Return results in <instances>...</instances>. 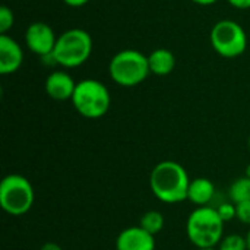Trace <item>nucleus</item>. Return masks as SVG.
I'll return each mask as SVG.
<instances>
[{
    "label": "nucleus",
    "mask_w": 250,
    "mask_h": 250,
    "mask_svg": "<svg viewBox=\"0 0 250 250\" xmlns=\"http://www.w3.org/2000/svg\"><path fill=\"white\" fill-rule=\"evenodd\" d=\"M45 92L50 98L56 101H67L72 100L76 82L73 78L64 70H54L45 79Z\"/></svg>",
    "instance_id": "obj_11"
},
{
    "label": "nucleus",
    "mask_w": 250,
    "mask_h": 250,
    "mask_svg": "<svg viewBox=\"0 0 250 250\" xmlns=\"http://www.w3.org/2000/svg\"><path fill=\"white\" fill-rule=\"evenodd\" d=\"M229 196H230V201L233 204H242V202H246L250 201V179L243 176V177H239L237 180H234L229 189Z\"/></svg>",
    "instance_id": "obj_14"
},
{
    "label": "nucleus",
    "mask_w": 250,
    "mask_h": 250,
    "mask_svg": "<svg viewBox=\"0 0 250 250\" xmlns=\"http://www.w3.org/2000/svg\"><path fill=\"white\" fill-rule=\"evenodd\" d=\"M249 149H250V136H249Z\"/></svg>",
    "instance_id": "obj_27"
},
{
    "label": "nucleus",
    "mask_w": 250,
    "mask_h": 250,
    "mask_svg": "<svg viewBox=\"0 0 250 250\" xmlns=\"http://www.w3.org/2000/svg\"><path fill=\"white\" fill-rule=\"evenodd\" d=\"M190 1H193V3H196V4H201V6H209V4L217 3L218 0H190Z\"/></svg>",
    "instance_id": "obj_23"
},
{
    "label": "nucleus",
    "mask_w": 250,
    "mask_h": 250,
    "mask_svg": "<svg viewBox=\"0 0 250 250\" xmlns=\"http://www.w3.org/2000/svg\"><path fill=\"white\" fill-rule=\"evenodd\" d=\"M245 176H246V177H249V179H250V164L248 166V167H246V173H245Z\"/></svg>",
    "instance_id": "obj_25"
},
{
    "label": "nucleus",
    "mask_w": 250,
    "mask_h": 250,
    "mask_svg": "<svg viewBox=\"0 0 250 250\" xmlns=\"http://www.w3.org/2000/svg\"><path fill=\"white\" fill-rule=\"evenodd\" d=\"M72 104L85 119H100L107 114L111 97L108 88L97 79H83L76 83Z\"/></svg>",
    "instance_id": "obj_5"
},
{
    "label": "nucleus",
    "mask_w": 250,
    "mask_h": 250,
    "mask_svg": "<svg viewBox=\"0 0 250 250\" xmlns=\"http://www.w3.org/2000/svg\"><path fill=\"white\" fill-rule=\"evenodd\" d=\"M149 70L157 76H167L176 67V57L167 48H157L148 56Z\"/></svg>",
    "instance_id": "obj_13"
},
{
    "label": "nucleus",
    "mask_w": 250,
    "mask_h": 250,
    "mask_svg": "<svg viewBox=\"0 0 250 250\" xmlns=\"http://www.w3.org/2000/svg\"><path fill=\"white\" fill-rule=\"evenodd\" d=\"M217 211H218V214H220V217H221V220H223L224 223H227V221H231V220L237 218L236 204H233V202L221 204V205L217 208Z\"/></svg>",
    "instance_id": "obj_18"
},
{
    "label": "nucleus",
    "mask_w": 250,
    "mask_h": 250,
    "mask_svg": "<svg viewBox=\"0 0 250 250\" xmlns=\"http://www.w3.org/2000/svg\"><path fill=\"white\" fill-rule=\"evenodd\" d=\"M40 250H63V249H62L59 245H56V243H44Z\"/></svg>",
    "instance_id": "obj_22"
},
{
    "label": "nucleus",
    "mask_w": 250,
    "mask_h": 250,
    "mask_svg": "<svg viewBox=\"0 0 250 250\" xmlns=\"http://www.w3.org/2000/svg\"><path fill=\"white\" fill-rule=\"evenodd\" d=\"M116 250H155V239L141 226L127 227L117 236Z\"/></svg>",
    "instance_id": "obj_9"
},
{
    "label": "nucleus",
    "mask_w": 250,
    "mask_h": 250,
    "mask_svg": "<svg viewBox=\"0 0 250 250\" xmlns=\"http://www.w3.org/2000/svg\"><path fill=\"white\" fill-rule=\"evenodd\" d=\"M67 6H70V7H82V6H85L89 0H63Z\"/></svg>",
    "instance_id": "obj_21"
},
{
    "label": "nucleus",
    "mask_w": 250,
    "mask_h": 250,
    "mask_svg": "<svg viewBox=\"0 0 250 250\" xmlns=\"http://www.w3.org/2000/svg\"><path fill=\"white\" fill-rule=\"evenodd\" d=\"M215 195V186L214 183L207 177H198L190 180L189 190H188V199L195 207H208V204L212 201Z\"/></svg>",
    "instance_id": "obj_12"
},
{
    "label": "nucleus",
    "mask_w": 250,
    "mask_h": 250,
    "mask_svg": "<svg viewBox=\"0 0 250 250\" xmlns=\"http://www.w3.org/2000/svg\"><path fill=\"white\" fill-rule=\"evenodd\" d=\"M186 233L196 249H214L224 237V221L217 208L196 207L188 217Z\"/></svg>",
    "instance_id": "obj_2"
},
{
    "label": "nucleus",
    "mask_w": 250,
    "mask_h": 250,
    "mask_svg": "<svg viewBox=\"0 0 250 250\" xmlns=\"http://www.w3.org/2000/svg\"><path fill=\"white\" fill-rule=\"evenodd\" d=\"M190 179L186 168L171 160L158 163L149 176V188L154 196L164 204H180L188 199Z\"/></svg>",
    "instance_id": "obj_1"
},
{
    "label": "nucleus",
    "mask_w": 250,
    "mask_h": 250,
    "mask_svg": "<svg viewBox=\"0 0 250 250\" xmlns=\"http://www.w3.org/2000/svg\"><path fill=\"white\" fill-rule=\"evenodd\" d=\"M35 201V192L31 182L21 174H7L0 182V207L12 215L21 217L29 212Z\"/></svg>",
    "instance_id": "obj_6"
},
{
    "label": "nucleus",
    "mask_w": 250,
    "mask_h": 250,
    "mask_svg": "<svg viewBox=\"0 0 250 250\" xmlns=\"http://www.w3.org/2000/svg\"><path fill=\"white\" fill-rule=\"evenodd\" d=\"M23 63V50L16 40L7 34L0 35V73L12 75Z\"/></svg>",
    "instance_id": "obj_10"
},
{
    "label": "nucleus",
    "mask_w": 250,
    "mask_h": 250,
    "mask_svg": "<svg viewBox=\"0 0 250 250\" xmlns=\"http://www.w3.org/2000/svg\"><path fill=\"white\" fill-rule=\"evenodd\" d=\"M217 250H248L246 239L245 236H240V234L224 236Z\"/></svg>",
    "instance_id": "obj_16"
},
{
    "label": "nucleus",
    "mask_w": 250,
    "mask_h": 250,
    "mask_svg": "<svg viewBox=\"0 0 250 250\" xmlns=\"http://www.w3.org/2000/svg\"><path fill=\"white\" fill-rule=\"evenodd\" d=\"M212 48L226 59H236L246 51L248 35L242 25L231 19L218 21L209 34Z\"/></svg>",
    "instance_id": "obj_7"
},
{
    "label": "nucleus",
    "mask_w": 250,
    "mask_h": 250,
    "mask_svg": "<svg viewBox=\"0 0 250 250\" xmlns=\"http://www.w3.org/2000/svg\"><path fill=\"white\" fill-rule=\"evenodd\" d=\"M57 37L50 25L45 22H32L25 32L26 47L37 56L45 57L53 54Z\"/></svg>",
    "instance_id": "obj_8"
},
{
    "label": "nucleus",
    "mask_w": 250,
    "mask_h": 250,
    "mask_svg": "<svg viewBox=\"0 0 250 250\" xmlns=\"http://www.w3.org/2000/svg\"><path fill=\"white\" fill-rule=\"evenodd\" d=\"M108 73L111 81L120 86H136L142 83L151 73L148 56L138 50H122L111 57Z\"/></svg>",
    "instance_id": "obj_4"
},
{
    "label": "nucleus",
    "mask_w": 250,
    "mask_h": 250,
    "mask_svg": "<svg viewBox=\"0 0 250 250\" xmlns=\"http://www.w3.org/2000/svg\"><path fill=\"white\" fill-rule=\"evenodd\" d=\"M15 23V16L13 12L7 6L0 7V34H7V31L13 26Z\"/></svg>",
    "instance_id": "obj_17"
},
{
    "label": "nucleus",
    "mask_w": 250,
    "mask_h": 250,
    "mask_svg": "<svg viewBox=\"0 0 250 250\" xmlns=\"http://www.w3.org/2000/svg\"><path fill=\"white\" fill-rule=\"evenodd\" d=\"M196 250H215V249H196Z\"/></svg>",
    "instance_id": "obj_26"
},
{
    "label": "nucleus",
    "mask_w": 250,
    "mask_h": 250,
    "mask_svg": "<svg viewBox=\"0 0 250 250\" xmlns=\"http://www.w3.org/2000/svg\"><path fill=\"white\" fill-rule=\"evenodd\" d=\"M92 53V38L81 28H72L57 37L53 57L56 64L73 69L82 66Z\"/></svg>",
    "instance_id": "obj_3"
},
{
    "label": "nucleus",
    "mask_w": 250,
    "mask_h": 250,
    "mask_svg": "<svg viewBox=\"0 0 250 250\" xmlns=\"http://www.w3.org/2000/svg\"><path fill=\"white\" fill-rule=\"evenodd\" d=\"M236 211H237V220L242 224L250 226V201L237 204L236 205Z\"/></svg>",
    "instance_id": "obj_19"
},
{
    "label": "nucleus",
    "mask_w": 250,
    "mask_h": 250,
    "mask_svg": "<svg viewBox=\"0 0 250 250\" xmlns=\"http://www.w3.org/2000/svg\"><path fill=\"white\" fill-rule=\"evenodd\" d=\"M233 7L240 9V10H246L250 9V0H227Z\"/></svg>",
    "instance_id": "obj_20"
},
{
    "label": "nucleus",
    "mask_w": 250,
    "mask_h": 250,
    "mask_svg": "<svg viewBox=\"0 0 250 250\" xmlns=\"http://www.w3.org/2000/svg\"><path fill=\"white\" fill-rule=\"evenodd\" d=\"M139 226L149 234L155 236L164 229V215L160 211H148L141 217Z\"/></svg>",
    "instance_id": "obj_15"
},
{
    "label": "nucleus",
    "mask_w": 250,
    "mask_h": 250,
    "mask_svg": "<svg viewBox=\"0 0 250 250\" xmlns=\"http://www.w3.org/2000/svg\"><path fill=\"white\" fill-rule=\"evenodd\" d=\"M245 239H246V246H248V250H250V229H249V231L246 233Z\"/></svg>",
    "instance_id": "obj_24"
}]
</instances>
